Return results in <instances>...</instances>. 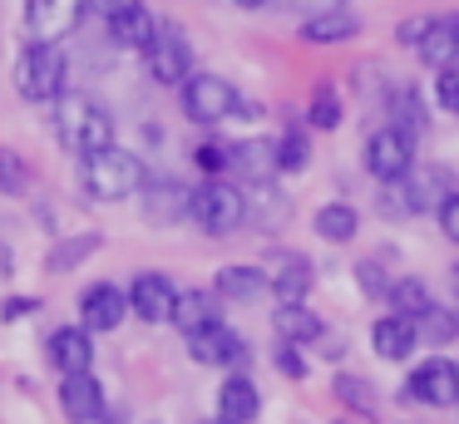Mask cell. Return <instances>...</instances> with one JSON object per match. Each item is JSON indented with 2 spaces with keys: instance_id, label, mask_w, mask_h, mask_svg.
Returning a JSON list of instances; mask_svg holds the SVG:
<instances>
[{
  "instance_id": "f6af8a7d",
  "label": "cell",
  "mask_w": 459,
  "mask_h": 424,
  "mask_svg": "<svg viewBox=\"0 0 459 424\" xmlns=\"http://www.w3.org/2000/svg\"><path fill=\"white\" fill-rule=\"evenodd\" d=\"M291 5H301V10H311V15H316V10H336L341 0H291Z\"/></svg>"
},
{
  "instance_id": "d6986e66",
  "label": "cell",
  "mask_w": 459,
  "mask_h": 424,
  "mask_svg": "<svg viewBox=\"0 0 459 424\" xmlns=\"http://www.w3.org/2000/svg\"><path fill=\"white\" fill-rule=\"evenodd\" d=\"M415 55L425 59L429 69H449V65H459V15H439V20H429V30L420 35V45H415Z\"/></svg>"
},
{
  "instance_id": "5bb4252c",
  "label": "cell",
  "mask_w": 459,
  "mask_h": 424,
  "mask_svg": "<svg viewBox=\"0 0 459 424\" xmlns=\"http://www.w3.org/2000/svg\"><path fill=\"white\" fill-rule=\"evenodd\" d=\"M60 410L70 424H94L104 410H109V400H104V385L94 380L90 370L80 375H65L60 380Z\"/></svg>"
},
{
  "instance_id": "d6a6232c",
  "label": "cell",
  "mask_w": 459,
  "mask_h": 424,
  "mask_svg": "<svg viewBox=\"0 0 459 424\" xmlns=\"http://www.w3.org/2000/svg\"><path fill=\"white\" fill-rule=\"evenodd\" d=\"M307 124L311 128H336L341 124V94H336V84H316V94H311V104H307Z\"/></svg>"
},
{
  "instance_id": "836d02e7",
  "label": "cell",
  "mask_w": 459,
  "mask_h": 424,
  "mask_svg": "<svg viewBox=\"0 0 459 424\" xmlns=\"http://www.w3.org/2000/svg\"><path fill=\"white\" fill-rule=\"evenodd\" d=\"M415 325H420V341H429V345H449L459 335V316L455 311H439V306H429Z\"/></svg>"
},
{
  "instance_id": "ffe728a7",
  "label": "cell",
  "mask_w": 459,
  "mask_h": 424,
  "mask_svg": "<svg viewBox=\"0 0 459 424\" xmlns=\"http://www.w3.org/2000/svg\"><path fill=\"white\" fill-rule=\"evenodd\" d=\"M262 414V394L247 375H228L218 390V420L222 424H252Z\"/></svg>"
},
{
  "instance_id": "7402d4cb",
  "label": "cell",
  "mask_w": 459,
  "mask_h": 424,
  "mask_svg": "<svg viewBox=\"0 0 459 424\" xmlns=\"http://www.w3.org/2000/svg\"><path fill=\"white\" fill-rule=\"evenodd\" d=\"M356 35H360V15L346 5L316 10V15L301 25V39H307V45H346V39H356Z\"/></svg>"
},
{
  "instance_id": "8d00e7d4",
  "label": "cell",
  "mask_w": 459,
  "mask_h": 424,
  "mask_svg": "<svg viewBox=\"0 0 459 424\" xmlns=\"http://www.w3.org/2000/svg\"><path fill=\"white\" fill-rule=\"evenodd\" d=\"M193 163H198L208 177H222L232 168V143H198L193 148Z\"/></svg>"
},
{
  "instance_id": "7a4b0ae2",
  "label": "cell",
  "mask_w": 459,
  "mask_h": 424,
  "mask_svg": "<svg viewBox=\"0 0 459 424\" xmlns=\"http://www.w3.org/2000/svg\"><path fill=\"white\" fill-rule=\"evenodd\" d=\"M143 183H149L143 158L129 153V148H119V143L80 158V187L94 197V203H124V197H134Z\"/></svg>"
},
{
  "instance_id": "9c48e42d",
  "label": "cell",
  "mask_w": 459,
  "mask_h": 424,
  "mask_svg": "<svg viewBox=\"0 0 459 424\" xmlns=\"http://www.w3.org/2000/svg\"><path fill=\"white\" fill-rule=\"evenodd\" d=\"M143 65H149L153 84H183L193 74V45L183 39L178 25H159V35L143 49Z\"/></svg>"
},
{
  "instance_id": "603a6c76",
  "label": "cell",
  "mask_w": 459,
  "mask_h": 424,
  "mask_svg": "<svg viewBox=\"0 0 459 424\" xmlns=\"http://www.w3.org/2000/svg\"><path fill=\"white\" fill-rule=\"evenodd\" d=\"M153 35H159V20L143 10V0L129 5V10H119V15H109V39L119 49H149Z\"/></svg>"
},
{
  "instance_id": "6da1fadb",
  "label": "cell",
  "mask_w": 459,
  "mask_h": 424,
  "mask_svg": "<svg viewBox=\"0 0 459 424\" xmlns=\"http://www.w3.org/2000/svg\"><path fill=\"white\" fill-rule=\"evenodd\" d=\"M55 138L65 153L90 158L100 148H114V118L94 94H60L55 99Z\"/></svg>"
},
{
  "instance_id": "f35d334b",
  "label": "cell",
  "mask_w": 459,
  "mask_h": 424,
  "mask_svg": "<svg viewBox=\"0 0 459 424\" xmlns=\"http://www.w3.org/2000/svg\"><path fill=\"white\" fill-rule=\"evenodd\" d=\"M435 99H439V108H445V114H459V65L439 69V79H435Z\"/></svg>"
},
{
  "instance_id": "e0dca14e",
  "label": "cell",
  "mask_w": 459,
  "mask_h": 424,
  "mask_svg": "<svg viewBox=\"0 0 459 424\" xmlns=\"http://www.w3.org/2000/svg\"><path fill=\"white\" fill-rule=\"evenodd\" d=\"M420 345V325L410 321V316H380L376 325H370V350L380 355V360H405L410 350Z\"/></svg>"
},
{
  "instance_id": "d4e9b609",
  "label": "cell",
  "mask_w": 459,
  "mask_h": 424,
  "mask_svg": "<svg viewBox=\"0 0 459 424\" xmlns=\"http://www.w3.org/2000/svg\"><path fill=\"white\" fill-rule=\"evenodd\" d=\"M311 227H316V237L321 242H351V237L360 232V212L351 203H326V207H316V217H311Z\"/></svg>"
},
{
  "instance_id": "83f0119b",
  "label": "cell",
  "mask_w": 459,
  "mask_h": 424,
  "mask_svg": "<svg viewBox=\"0 0 459 424\" xmlns=\"http://www.w3.org/2000/svg\"><path fill=\"white\" fill-rule=\"evenodd\" d=\"M385 301H390V311H395V316H410V321H420V316L435 306V301H429V286L420 281V276H400V281L390 286Z\"/></svg>"
},
{
  "instance_id": "7c38bea8",
  "label": "cell",
  "mask_w": 459,
  "mask_h": 424,
  "mask_svg": "<svg viewBox=\"0 0 459 424\" xmlns=\"http://www.w3.org/2000/svg\"><path fill=\"white\" fill-rule=\"evenodd\" d=\"M124 316H129V291H119L114 281H94L80 296V325L84 331H119Z\"/></svg>"
},
{
  "instance_id": "8992f818",
  "label": "cell",
  "mask_w": 459,
  "mask_h": 424,
  "mask_svg": "<svg viewBox=\"0 0 459 424\" xmlns=\"http://www.w3.org/2000/svg\"><path fill=\"white\" fill-rule=\"evenodd\" d=\"M238 108H242V99L222 74H188L183 79V114H188L193 124H222V118H232Z\"/></svg>"
},
{
  "instance_id": "484cf974",
  "label": "cell",
  "mask_w": 459,
  "mask_h": 424,
  "mask_svg": "<svg viewBox=\"0 0 459 424\" xmlns=\"http://www.w3.org/2000/svg\"><path fill=\"white\" fill-rule=\"evenodd\" d=\"M218 321V306H212V291H178V306H173V325L183 335L203 331V325Z\"/></svg>"
},
{
  "instance_id": "7dc6e473",
  "label": "cell",
  "mask_w": 459,
  "mask_h": 424,
  "mask_svg": "<svg viewBox=\"0 0 459 424\" xmlns=\"http://www.w3.org/2000/svg\"><path fill=\"white\" fill-rule=\"evenodd\" d=\"M0 272H11V247L0 242Z\"/></svg>"
},
{
  "instance_id": "30bf717a",
  "label": "cell",
  "mask_w": 459,
  "mask_h": 424,
  "mask_svg": "<svg viewBox=\"0 0 459 424\" xmlns=\"http://www.w3.org/2000/svg\"><path fill=\"white\" fill-rule=\"evenodd\" d=\"M139 212H143V222H153V227L183 222V217L193 212V187H183L178 177H149V183L139 187Z\"/></svg>"
},
{
  "instance_id": "9a60e30c",
  "label": "cell",
  "mask_w": 459,
  "mask_h": 424,
  "mask_svg": "<svg viewBox=\"0 0 459 424\" xmlns=\"http://www.w3.org/2000/svg\"><path fill=\"white\" fill-rule=\"evenodd\" d=\"M400 187H405V197H410V212H429V207H439L449 193H455V177L445 173V168H435V163H415L405 177H400Z\"/></svg>"
},
{
  "instance_id": "ba28073f",
  "label": "cell",
  "mask_w": 459,
  "mask_h": 424,
  "mask_svg": "<svg viewBox=\"0 0 459 424\" xmlns=\"http://www.w3.org/2000/svg\"><path fill=\"white\" fill-rule=\"evenodd\" d=\"M90 0H25V30L35 45H60L80 30Z\"/></svg>"
},
{
  "instance_id": "4fadbf2b",
  "label": "cell",
  "mask_w": 459,
  "mask_h": 424,
  "mask_svg": "<svg viewBox=\"0 0 459 424\" xmlns=\"http://www.w3.org/2000/svg\"><path fill=\"white\" fill-rule=\"evenodd\" d=\"M188 355L198 365H242L247 360V341H242L228 321H212V325H203V331L188 335Z\"/></svg>"
},
{
  "instance_id": "277c9868",
  "label": "cell",
  "mask_w": 459,
  "mask_h": 424,
  "mask_svg": "<svg viewBox=\"0 0 459 424\" xmlns=\"http://www.w3.org/2000/svg\"><path fill=\"white\" fill-rule=\"evenodd\" d=\"M65 74H70V65H65L60 45H30L15 59V94L30 104H50L65 94Z\"/></svg>"
},
{
  "instance_id": "7bdbcfd3",
  "label": "cell",
  "mask_w": 459,
  "mask_h": 424,
  "mask_svg": "<svg viewBox=\"0 0 459 424\" xmlns=\"http://www.w3.org/2000/svg\"><path fill=\"white\" fill-rule=\"evenodd\" d=\"M425 30H429V20H400L395 39H400V45H410V49H415V45H420V35H425Z\"/></svg>"
},
{
  "instance_id": "cb8c5ba5",
  "label": "cell",
  "mask_w": 459,
  "mask_h": 424,
  "mask_svg": "<svg viewBox=\"0 0 459 424\" xmlns=\"http://www.w3.org/2000/svg\"><path fill=\"white\" fill-rule=\"evenodd\" d=\"M272 325H277V335H281V341H291V345H311V341H321V335H326L321 316L311 311L307 301H301V306H277Z\"/></svg>"
},
{
  "instance_id": "d590c367",
  "label": "cell",
  "mask_w": 459,
  "mask_h": 424,
  "mask_svg": "<svg viewBox=\"0 0 459 424\" xmlns=\"http://www.w3.org/2000/svg\"><path fill=\"white\" fill-rule=\"evenodd\" d=\"M25 187H30V168H25V158L11 153V148H0V193L21 197Z\"/></svg>"
},
{
  "instance_id": "2e32d148",
  "label": "cell",
  "mask_w": 459,
  "mask_h": 424,
  "mask_svg": "<svg viewBox=\"0 0 459 424\" xmlns=\"http://www.w3.org/2000/svg\"><path fill=\"white\" fill-rule=\"evenodd\" d=\"M45 355H50V365L60 375H80L94 365V341L84 325H65V331L50 335V345H45Z\"/></svg>"
},
{
  "instance_id": "c3c4849f",
  "label": "cell",
  "mask_w": 459,
  "mask_h": 424,
  "mask_svg": "<svg viewBox=\"0 0 459 424\" xmlns=\"http://www.w3.org/2000/svg\"><path fill=\"white\" fill-rule=\"evenodd\" d=\"M232 5H242V10H262L267 0H232Z\"/></svg>"
},
{
  "instance_id": "bcb514c9",
  "label": "cell",
  "mask_w": 459,
  "mask_h": 424,
  "mask_svg": "<svg viewBox=\"0 0 459 424\" xmlns=\"http://www.w3.org/2000/svg\"><path fill=\"white\" fill-rule=\"evenodd\" d=\"M94 424H124V410H104V414H100V420H94Z\"/></svg>"
},
{
  "instance_id": "4316f807",
  "label": "cell",
  "mask_w": 459,
  "mask_h": 424,
  "mask_svg": "<svg viewBox=\"0 0 459 424\" xmlns=\"http://www.w3.org/2000/svg\"><path fill=\"white\" fill-rule=\"evenodd\" d=\"M272 296H277V306H301L311 296V266L301 262V256H291V262L272 276Z\"/></svg>"
},
{
  "instance_id": "681fc988",
  "label": "cell",
  "mask_w": 459,
  "mask_h": 424,
  "mask_svg": "<svg viewBox=\"0 0 459 424\" xmlns=\"http://www.w3.org/2000/svg\"><path fill=\"white\" fill-rule=\"evenodd\" d=\"M212 424H222V420H212Z\"/></svg>"
},
{
  "instance_id": "b9f144b4",
  "label": "cell",
  "mask_w": 459,
  "mask_h": 424,
  "mask_svg": "<svg viewBox=\"0 0 459 424\" xmlns=\"http://www.w3.org/2000/svg\"><path fill=\"white\" fill-rule=\"evenodd\" d=\"M30 311H40V301H35V296H11V301L0 306V316H5V321H21V316H30Z\"/></svg>"
},
{
  "instance_id": "60d3db41",
  "label": "cell",
  "mask_w": 459,
  "mask_h": 424,
  "mask_svg": "<svg viewBox=\"0 0 459 424\" xmlns=\"http://www.w3.org/2000/svg\"><path fill=\"white\" fill-rule=\"evenodd\" d=\"M435 212H439V232H445L449 242H459V187H455V193H449L445 203L435 207Z\"/></svg>"
},
{
  "instance_id": "4dcf8cb0",
  "label": "cell",
  "mask_w": 459,
  "mask_h": 424,
  "mask_svg": "<svg viewBox=\"0 0 459 424\" xmlns=\"http://www.w3.org/2000/svg\"><path fill=\"white\" fill-rule=\"evenodd\" d=\"M390 118H395L400 128H410V134L425 128V99L415 94V84H400L395 94H390Z\"/></svg>"
},
{
  "instance_id": "f1b7e54d",
  "label": "cell",
  "mask_w": 459,
  "mask_h": 424,
  "mask_svg": "<svg viewBox=\"0 0 459 424\" xmlns=\"http://www.w3.org/2000/svg\"><path fill=\"white\" fill-rule=\"evenodd\" d=\"M331 394H336L346 410H356V414H376V410H380L370 380H360V375H336V380H331Z\"/></svg>"
},
{
  "instance_id": "3957f363",
  "label": "cell",
  "mask_w": 459,
  "mask_h": 424,
  "mask_svg": "<svg viewBox=\"0 0 459 424\" xmlns=\"http://www.w3.org/2000/svg\"><path fill=\"white\" fill-rule=\"evenodd\" d=\"M193 222L208 237H232L247 222V197L228 183V177H208L203 187H193Z\"/></svg>"
},
{
  "instance_id": "5b68a950",
  "label": "cell",
  "mask_w": 459,
  "mask_h": 424,
  "mask_svg": "<svg viewBox=\"0 0 459 424\" xmlns=\"http://www.w3.org/2000/svg\"><path fill=\"white\" fill-rule=\"evenodd\" d=\"M415 134L400 124H385L376 128V134L366 138V173L380 177V183H395V177H405L410 168H415Z\"/></svg>"
},
{
  "instance_id": "ab89813d",
  "label": "cell",
  "mask_w": 459,
  "mask_h": 424,
  "mask_svg": "<svg viewBox=\"0 0 459 424\" xmlns=\"http://www.w3.org/2000/svg\"><path fill=\"white\" fill-rule=\"evenodd\" d=\"M272 360H277V370L287 375V380H307V360H301V345L281 341V345H277V355H272Z\"/></svg>"
},
{
  "instance_id": "74e56055",
  "label": "cell",
  "mask_w": 459,
  "mask_h": 424,
  "mask_svg": "<svg viewBox=\"0 0 459 424\" xmlns=\"http://www.w3.org/2000/svg\"><path fill=\"white\" fill-rule=\"evenodd\" d=\"M356 286H360L366 296H376V301H380V296H390V286H395V281L385 276V266H380L376 256H366V262H356Z\"/></svg>"
},
{
  "instance_id": "e575fe53",
  "label": "cell",
  "mask_w": 459,
  "mask_h": 424,
  "mask_svg": "<svg viewBox=\"0 0 459 424\" xmlns=\"http://www.w3.org/2000/svg\"><path fill=\"white\" fill-rule=\"evenodd\" d=\"M247 217H257L262 227H277L281 217H287V197L272 183H257V197H247Z\"/></svg>"
},
{
  "instance_id": "ee69618b",
  "label": "cell",
  "mask_w": 459,
  "mask_h": 424,
  "mask_svg": "<svg viewBox=\"0 0 459 424\" xmlns=\"http://www.w3.org/2000/svg\"><path fill=\"white\" fill-rule=\"evenodd\" d=\"M129 5H139V0H90V10H94V15H104V20L119 15V10H129Z\"/></svg>"
},
{
  "instance_id": "ac0fdd59",
  "label": "cell",
  "mask_w": 459,
  "mask_h": 424,
  "mask_svg": "<svg viewBox=\"0 0 459 424\" xmlns=\"http://www.w3.org/2000/svg\"><path fill=\"white\" fill-rule=\"evenodd\" d=\"M228 173L247 177L252 187L272 183V177L281 173V168H277V143H267V138H242V143H232V168H228Z\"/></svg>"
},
{
  "instance_id": "f546056e",
  "label": "cell",
  "mask_w": 459,
  "mask_h": 424,
  "mask_svg": "<svg viewBox=\"0 0 459 424\" xmlns=\"http://www.w3.org/2000/svg\"><path fill=\"white\" fill-rule=\"evenodd\" d=\"M100 252V232H80V237H65L60 247L50 252V272H70V266L90 262Z\"/></svg>"
},
{
  "instance_id": "1f68e13d",
  "label": "cell",
  "mask_w": 459,
  "mask_h": 424,
  "mask_svg": "<svg viewBox=\"0 0 459 424\" xmlns=\"http://www.w3.org/2000/svg\"><path fill=\"white\" fill-rule=\"evenodd\" d=\"M307 163H311V138L301 134V128H287V134L277 138V168L281 173H301Z\"/></svg>"
},
{
  "instance_id": "44dd1931",
  "label": "cell",
  "mask_w": 459,
  "mask_h": 424,
  "mask_svg": "<svg viewBox=\"0 0 459 424\" xmlns=\"http://www.w3.org/2000/svg\"><path fill=\"white\" fill-rule=\"evenodd\" d=\"M262 291H272V276L247 262H232L212 276V296H222V301H257Z\"/></svg>"
},
{
  "instance_id": "8fae6325",
  "label": "cell",
  "mask_w": 459,
  "mask_h": 424,
  "mask_svg": "<svg viewBox=\"0 0 459 424\" xmlns=\"http://www.w3.org/2000/svg\"><path fill=\"white\" fill-rule=\"evenodd\" d=\"M173 306H178V286L169 281L163 272H139L129 286V311L149 325L173 321Z\"/></svg>"
},
{
  "instance_id": "52a82bcc",
  "label": "cell",
  "mask_w": 459,
  "mask_h": 424,
  "mask_svg": "<svg viewBox=\"0 0 459 424\" xmlns=\"http://www.w3.org/2000/svg\"><path fill=\"white\" fill-rule=\"evenodd\" d=\"M400 400H420V404H429V410H455L459 404V365L449 360V355H429V360L405 380Z\"/></svg>"
}]
</instances>
